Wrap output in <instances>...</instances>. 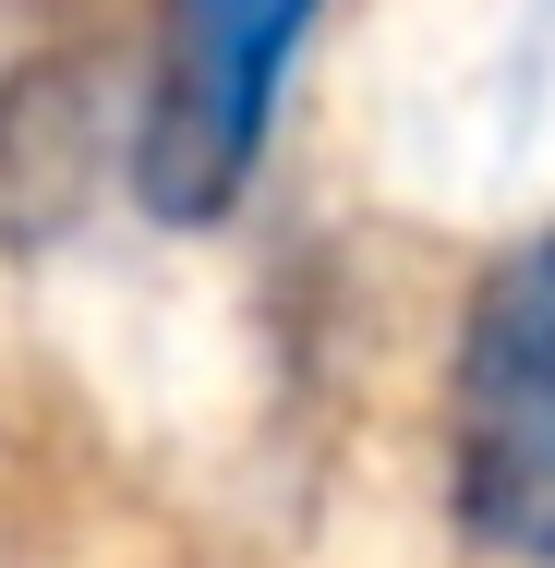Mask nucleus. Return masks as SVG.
Wrapping results in <instances>:
<instances>
[{
	"label": "nucleus",
	"mask_w": 555,
	"mask_h": 568,
	"mask_svg": "<svg viewBox=\"0 0 555 568\" xmlns=\"http://www.w3.org/2000/svg\"><path fill=\"white\" fill-rule=\"evenodd\" d=\"M327 0H157V61H145V121H133V194L145 219L206 230L241 206L266 170L278 85L302 61Z\"/></svg>",
	"instance_id": "2"
},
{
	"label": "nucleus",
	"mask_w": 555,
	"mask_h": 568,
	"mask_svg": "<svg viewBox=\"0 0 555 568\" xmlns=\"http://www.w3.org/2000/svg\"><path fill=\"white\" fill-rule=\"evenodd\" d=\"M446 508L483 557L555 568V230L507 242L446 363Z\"/></svg>",
	"instance_id": "1"
}]
</instances>
